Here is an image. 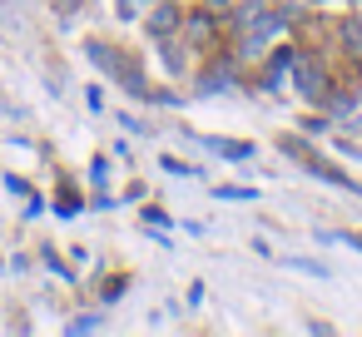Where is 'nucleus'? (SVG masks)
Returning a JSON list of instances; mask_svg holds the SVG:
<instances>
[{
	"instance_id": "1a4fd4ad",
	"label": "nucleus",
	"mask_w": 362,
	"mask_h": 337,
	"mask_svg": "<svg viewBox=\"0 0 362 337\" xmlns=\"http://www.w3.org/2000/svg\"><path fill=\"white\" fill-rule=\"evenodd\" d=\"M95 327H100V317H75L70 322V332H95Z\"/></svg>"
},
{
	"instance_id": "0eeeda50",
	"label": "nucleus",
	"mask_w": 362,
	"mask_h": 337,
	"mask_svg": "<svg viewBox=\"0 0 362 337\" xmlns=\"http://www.w3.org/2000/svg\"><path fill=\"white\" fill-rule=\"evenodd\" d=\"M159 55H164V65H169V70H184V50H179V40H174V35H164V40H159Z\"/></svg>"
},
{
	"instance_id": "7ed1b4c3",
	"label": "nucleus",
	"mask_w": 362,
	"mask_h": 337,
	"mask_svg": "<svg viewBox=\"0 0 362 337\" xmlns=\"http://www.w3.org/2000/svg\"><path fill=\"white\" fill-rule=\"evenodd\" d=\"M199 144L214 149L218 159H253V144H248V139H214V134H204Z\"/></svg>"
},
{
	"instance_id": "423d86ee",
	"label": "nucleus",
	"mask_w": 362,
	"mask_h": 337,
	"mask_svg": "<svg viewBox=\"0 0 362 337\" xmlns=\"http://www.w3.org/2000/svg\"><path fill=\"white\" fill-rule=\"evenodd\" d=\"M184 30H189L184 40H194V45H209V40H214V20H209V16H189Z\"/></svg>"
},
{
	"instance_id": "f257e3e1",
	"label": "nucleus",
	"mask_w": 362,
	"mask_h": 337,
	"mask_svg": "<svg viewBox=\"0 0 362 337\" xmlns=\"http://www.w3.org/2000/svg\"><path fill=\"white\" fill-rule=\"evenodd\" d=\"M298 90H303V100H308V105H322V100L332 95L327 70H322V65H313V60H303V65H298Z\"/></svg>"
},
{
	"instance_id": "f8f14e48",
	"label": "nucleus",
	"mask_w": 362,
	"mask_h": 337,
	"mask_svg": "<svg viewBox=\"0 0 362 337\" xmlns=\"http://www.w3.org/2000/svg\"><path fill=\"white\" fill-rule=\"evenodd\" d=\"M75 6H85V0H55V11H60V16H70Z\"/></svg>"
},
{
	"instance_id": "ddd939ff",
	"label": "nucleus",
	"mask_w": 362,
	"mask_h": 337,
	"mask_svg": "<svg viewBox=\"0 0 362 337\" xmlns=\"http://www.w3.org/2000/svg\"><path fill=\"white\" fill-rule=\"evenodd\" d=\"M204 6H209L214 16H223V11H228V0H204Z\"/></svg>"
},
{
	"instance_id": "20e7f679",
	"label": "nucleus",
	"mask_w": 362,
	"mask_h": 337,
	"mask_svg": "<svg viewBox=\"0 0 362 337\" xmlns=\"http://www.w3.org/2000/svg\"><path fill=\"white\" fill-rule=\"evenodd\" d=\"M298 164H303L308 174H317V179H327V184H342V189H352V179H347L342 169H332V164H322V159H313V154H303Z\"/></svg>"
},
{
	"instance_id": "9b49d317",
	"label": "nucleus",
	"mask_w": 362,
	"mask_h": 337,
	"mask_svg": "<svg viewBox=\"0 0 362 337\" xmlns=\"http://www.w3.org/2000/svg\"><path fill=\"white\" fill-rule=\"evenodd\" d=\"M144 223H154V228H164L169 218H164V208H144Z\"/></svg>"
},
{
	"instance_id": "6e6552de",
	"label": "nucleus",
	"mask_w": 362,
	"mask_h": 337,
	"mask_svg": "<svg viewBox=\"0 0 362 337\" xmlns=\"http://www.w3.org/2000/svg\"><path fill=\"white\" fill-rule=\"evenodd\" d=\"M342 45H347L352 55H362V20H347V25H342Z\"/></svg>"
},
{
	"instance_id": "4468645a",
	"label": "nucleus",
	"mask_w": 362,
	"mask_h": 337,
	"mask_svg": "<svg viewBox=\"0 0 362 337\" xmlns=\"http://www.w3.org/2000/svg\"><path fill=\"white\" fill-rule=\"evenodd\" d=\"M347 243H352V248H362V233H347Z\"/></svg>"
},
{
	"instance_id": "f03ea898",
	"label": "nucleus",
	"mask_w": 362,
	"mask_h": 337,
	"mask_svg": "<svg viewBox=\"0 0 362 337\" xmlns=\"http://www.w3.org/2000/svg\"><path fill=\"white\" fill-rule=\"evenodd\" d=\"M179 25H184V20H179V6H174V0H164V6L149 16V35H154V40H164V35H179Z\"/></svg>"
},
{
	"instance_id": "9d476101",
	"label": "nucleus",
	"mask_w": 362,
	"mask_h": 337,
	"mask_svg": "<svg viewBox=\"0 0 362 337\" xmlns=\"http://www.w3.org/2000/svg\"><path fill=\"white\" fill-rule=\"evenodd\" d=\"M6 189H11V194H30V184H25V179H16V174H6Z\"/></svg>"
},
{
	"instance_id": "39448f33",
	"label": "nucleus",
	"mask_w": 362,
	"mask_h": 337,
	"mask_svg": "<svg viewBox=\"0 0 362 337\" xmlns=\"http://www.w3.org/2000/svg\"><path fill=\"white\" fill-rule=\"evenodd\" d=\"M228 65H214V70H204L199 75V95H218V90H228Z\"/></svg>"
}]
</instances>
